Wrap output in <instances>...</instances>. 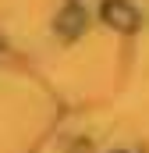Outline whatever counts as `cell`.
<instances>
[{"instance_id": "cell-1", "label": "cell", "mask_w": 149, "mask_h": 153, "mask_svg": "<svg viewBox=\"0 0 149 153\" xmlns=\"http://www.w3.org/2000/svg\"><path fill=\"white\" fill-rule=\"evenodd\" d=\"M103 18L117 25V29H135V22H139V14H135V7L128 4V0H107L103 4Z\"/></svg>"}, {"instance_id": "cell-2", "label": "cell", "mask_w": 149, "mask_h": 153, "mask_svg": "<svg viewBox=\"0 0 149 153\" xmlns=\"http://www.w3.org/2000/svg\"><path fill=\"white\" fill-rule=\"evenodd\" d=\"M82 22H85V11H78V7L64 11V14H60V32H64V36H74V32L82 29Z\"/></svg>"}]
</instances>
